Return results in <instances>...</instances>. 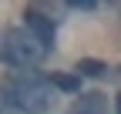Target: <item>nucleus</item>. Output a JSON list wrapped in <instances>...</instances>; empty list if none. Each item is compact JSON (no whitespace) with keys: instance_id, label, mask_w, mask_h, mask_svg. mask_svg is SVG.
I'll return each instance as SVG.
<instances>
[{"instance_id":"obj_9","label":"nucleus","mask_w":121,"mask_h":114,"mask_svg":"<svg viewBox=\"0 0 121 114\" xmlns=\"http://www.w3.org/2000/svg\"><path fill=\"white\" fill-rule=\"evenodd\" d=\"M114 77H118V81H121V67H118V74H114Z\"/></svg>"},{"instance_id":"obj_4","label":"nucleus","mask_w":121,"mask_h":114,"mask_svg":"<svg viewBox=\"0 0 121 114\" xmlns=\"http://www.w3.org/2000/svg\"><path fill=\"white\" fill-rule=\"evenodd\" d=\"M24 27H27V30L34 34V37H40L47 47L54 44V24H51L47 17H44V13H37V10H27V17H24Z\"/></svg>"},{"instance_id":"obj_5","label":"nucleus","mask_w":121,"mask_h":114,"mask_svg":"<svg viewBox=\"0 0 121 114\" xmlns=\"http://www.w3.org/2000/svg\"><path fill=\"white\" fill-rule=\"evenodd\" d=\"M74 70H78L81 77H104V74H108V64H104V61H91V57H84V61H78V67H74Z\"/></svg>"},{"instance_id":"obj_2","label":"nucleus","mask_w":121,"mask_h":114,"mask_svg":"<svg viewBox=\"0 0 121 114\" xmlns=\"http://www.w3.org/2000/svg\"><path fill=\"white\" fill-rule=\"evenodd\" d=\"M47 50L51 47L44 44L40 37H34L27 27H13V30L4 34V61L13 70H27V67L40 64L44 57H47Z\"/></svg>"},{"instance_id":"obj_6","label":"nucleus","mask_w":121,"mask_h":114,"mask_svg":"<svg viewBox=\"0 0 121 114\" xmlns=\"http://www.w3.org/2000/svg\"><path fill=\"white\" fill-rule=\"evenodd\" d=\"M51 84L60 87V91H67V94H78L81 91V74H54Z\"/></svg>"},{"instance_id":"obj_7","label":"nucleus","mask_w":121,"mask_h":114,"mask_svg":"<svg viewBox=\"0 0 121 114\" xmlns=\"http://www.w3.org/2000/svg\"><path fill=\"white\" fill-rule=\"evenodd\" d=\"M101 4V0H67V7H74V10H94Z\"/></svg>"},{"instance_id":"obj_8","label":"nucleus","mask_w":121,"mask_h":114,"mask_svg":"<svg viewBox=\"0 0 121 114\" xmlns=\"http://www.w3.org/2000/svg\"><path fill=\"white\" fill-rule=\"evenodd\" d=\"M114 111H118V114H121V97H118V101H114Z\"/></svg>"},{"instance_id":"obj_3","label":"nucleus","mask_w":121,"mask_h":114,"mask_svg":"<svg viewBox=\"0 0 121 114\" xmlns=\"http://www.w3.org/2000/svg\"><path fill=\"white\" fill-rule=\"evenodd\" d=\"M108 111V97L98 94V91H91V94H81V97H74V104L67 114H104Z\"/></svg>"},{"instance_id":"obj_1","label":"nucleus","mask_w":121,"mask_h":114,"mask_svg":"<svg viewBox=\"0 0 121 114\" xmlns=\"http://www.w3.org/2000/svg\"><path fill=\"white\" fill-rule=\"evenodd\" d=\"M54 84L51 77L37 74V70H17L13 81L4 87V104L10 111H24V114H51L54 107Z\"/></svg>"}]
</instances>
